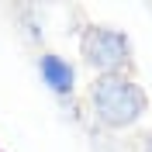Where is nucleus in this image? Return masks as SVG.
Returning a JSON list of instances; mask_svg holds the SVG:
<instances>
[{"label": "nucleus", "mask_w": 152, "mask_h": 152, "mask_svg": "<svg viewBox=\"0 0 152 152\" xmlns=\"http://www.w3.org/2000/svg\"><path fill=\"white\" fill-rule=\"evenodd\" d=\"M138 152H152V132H145L138 138Z\"/></svg>", "instance_id": "39448f33"}, {"label": "nucleus", "mask_w": 152, "mask_h": 152, "mask_svg": "<svg viewBox=\"0 0 152 152\" xmlns=\"http://www.w3.org/2000/svg\"><path fill=\"white\" fill-rule=\"evenodd\" d=\"M38 76H42V83H45L56 97H62V100L73 97V90H76V66L66 56H59V52H42V56H38Z\"/></svg>", "instance_id": "7ed1b4c3"}, {"label": "nucleus", "mask_w": 152, "mask_h": 152, "mask_svg": "<svg viewBox=\"0 0 152 152\" xmlns=\"http://www.w3.org/2000/svg\"><path fill=\"white\" fill-rule=\"evenodd\" d=\"M18 28L24 31V38H28V45H42V21H38V14H35V7H18Z\"/></svg>", "instance_id": "20e7f679"}, {"label": "nucleus", "mask_w": 152, "mask_h": 152, "mask_svg": "<svg viewBox=\"0 0 152 152\" xmlns=\"http://www.w3.org/2000/svg\"><path fill=\"white\" fill-rule=\"evenodd\" d=\"M80 59L97 76H132L135 73V52L132 38L107 24H86L80 31Z\"/></svg>", "instance_id": "f03ea898"}, {"label": "nucleus", "mask_w": 152, "mask_h": 152, "mask_svg": "<svg viewBox=\"0 0 152 152\" xmlns=\"http://www.w3.org/2000/svg\"><path fill=\"white\" fill-rule=\"evenodd\" d=\"M86 100H90L94 121L107 132L135 128L149 111V94L132 76H97L86 90Z\"/></svg>", "instance_id": "f257e3e1"}]
</instances>
